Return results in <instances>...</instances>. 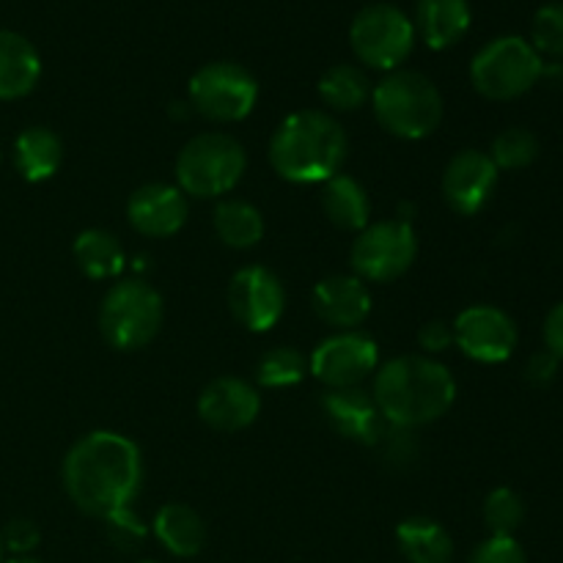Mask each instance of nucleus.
I'll return each mask as SVG.
<instances>
[{
    "label": "nucleus",
    "mask_w": 563,
    "mask_h": 563,
    "mask_svg": "<svg viewBox=\"0 0 563 563\" xmlns=\"http://www.w3.org/2000/svg\"><path fill=\"white\" fill-rule=\"evenodd\" d=\"M71 253H75L77 267L93 280L119 278L126 267L124 245H121L119 236L104 229L80 231L75 245H71Z\"/></svg>",
    "instance_id": "393cba45"
},
{
    "label": "nucleus",
    "mask_w": 563,
    "mask_h": 563,
    "mask_svg": "<svg viewBox=\"0 0 563 563\" xmlns=\"http://www.w3.org/2000/svg\"><path fill=\"white\" fill-rule=\"evenodd\" d=\"M322 412L341 438L363 445L377 443L385 427L374 399L361 388H328L322 396Z\"/></svg>",
    "instance_id": "a211bd4d"
},
{
    "label": "nucleus",
    "mask_w": 563,
    "mask_h": 563,
    "mask_svg": "<svg viewBox=\"0 0 563 563\" xmlns=\"http://www.w3.org/2000/svg\"><path fill=\"white\" fill-rule=\"evenodd\" d=\"M154 539L176 559H192L207 544V522L187 504H165L154 515Z\"/></svg>",
    "instance_id": "412c9836"
},
{
    "label": "nucleus",
    "mask_w": 563,
    "mask_h": 563,
    "mask_svg": "<svg viewBox=\"0 0 563 563\" xmlns=\"http://www.w3.org/2000/svg\"><path fill=\"white\" fill-rule=\"evenodd\" d=\"M198 418L214 432H242L262 412V396L251 383L218 377L198 396Z\"/></svg>",
    "instance_id": "dca6fc26"
},
{
    "label": "nucleus",
    "mask_w": 563,
    "mask_h": 563,
    "mask_svg": "<svg viewBox=\"0 0 563 563\" xmlns=\"http://www.w3.org/2000/svg\"><path fill=\"white\" fill-rule=\"evenodd\" d=\"M214 234L225 247L234 251H247L264 240V218L253 203L240 201V198H223L214 207Z\"/></svg>",
    "instance_id": "a878e982"
},
{
    "label": "nucleus",
    "mask_w": 563,
    "mask_h": 563,
    "mask_svg": "<svg viewBox=\"0 0 563 563\" xmlns=\"http://www.w3.org/2000/svg\"><path fill=\"white\" fill-rule=\"evenodd\" d=\"M346 152L344 126L324 110L289 113L269 137V165L291 185H324L341 174Z\"/></svg>",
    "instance_id": "7ed1b4c3"
},
{
    "label": "nucleus",
    "mask_w": 563,
    "mask_h": 563,
    "mask_svg": "<svg viewBox=\"0 0 563 563\" xmlns=\"http://www.w3.org/2000/svg\"><path fill=\"white\" fill-rule=\"evenodd\" d=\"M372 110L379 126L394 137L421 141L443 121V93L421 71L396 69L374 86Z\"/></svg>",
    "instance_id": "20e7f679"
},
{
    "label": "nucleus",
    "mask_w": 563,
    "mask_h": 563,
    "mask_svg": "<svg viewBox=\"0 0 563 563\" xmlns=\"http://www.w3.org/2000/svg\"><path fill=\"white\" fill-rule=\"evenodd\" d=\"M229 308L236 322L251 333H267L286 308V291L278 275L267 267H242L229 284Z\"/></svg>",
    "instance_id": "ddd939ff"
},
{
    "label": "nucleus",
    "mask_w": 563,
    "mask_h": 563,
    "mask_svg": "<svg viewBox=\"0 0 563 563\" xmlns=\"http://www.w3.org/2000/svg\"><path fill=\"white\" fill-rule=\"evenodd\" d=\"M5 563H42V561H38V559H31V555H14V559L5 561Z\"/></svg>",
    "instance_id": "58836bf2"
},
{
    "label": "nucleus",
    "mask_w": 563,
    "mask_h": 563,
    "mask_svg": "<svg viewBox=\"0 0 563 563\" xmlns=\"http://www.w3.org/2000/svg\"><path fill=\"white\" fill-rule=\"evenodd\" d=\"M0 563H3V544H0Z\"/></svg>",
    "instance_id": "ea45409f"
},
{
    "label": "nucleus",
    "mask_w": 563,
    "mask_h": 563,
    "mask_svg": "<svg viewBox=\"0 0 563 563\" xmlns=\"http://www.w3.org/2000/svg\"><path fill=\"white\" fill-rule=\"evenodd\" d=\"M350 44L368 69L396 71L416 47V25L399 5L372 3L352 20Z\"/></svg>",
    "instance_id": "6e6552de"
},
{
    "label": "nucleus",
    "mask_w": 563,
    "mask_h": 563,
    "mask_svg": "<svg viewBox=\"0 0 563 563\" xmlns=\"http://www.w3.org/2000/svg\"><path fill=\"white\" fill-rule=\"evenodd\" d=\"M187 214H190L187 196L176 185H165V181H148L137 187L126 201L130 225L137 234L152 236V240L179 234L181 225L187 223Z\"/></svg>",
    "instance_id": "2eb2a0df"
},
{
    "label": "nucleus",
    "mask_w": 563,
    "mask_h": 563,
    "mask_svg": "<svg viewBox=\"0 0 563 563\" xmlns=\"http://www.w3.org/2000/svg\"><path fill=\"white\" fill-rule=\"evenodd\" d=\"M165 306L154 286L141 278L119 280L108 289L99 306L102 339L119 352L143 350L163 328Z\"/></svg>",
    "instance_id": "423d86ee"
},
{
    "label": "nucleus",
    "mask_w": 563,
    "mask_h": 563,
    "mask_svg": "<svg viewBox=\"0 0 563 563\" xmlns=\"http://www.w3.org/2000/svg\"><path fill=\"white\" fill-rule=\"evenodd\" d=\"M454 344L476 363H504L517 350V324L495 306H471L454 319Z\"/></svg>",
    "instance_id": "f8f14e48"
},
{
    "label": "nucleus",
    "mask_w": 563,
    "mask_h": 563,
    "mask_svg": "<svg viewBox=\"0 0 563 563\" xmlns=\"http://www.w3.org/2000/svg\"><path fill=\"white\" fill-rule=\"evenodd\" d=\"M372 399L379 416L401 429L438 421L456 399L454 374L429 355H401L374 372Z\"/></svg>",
    "instance_id": "f03ea898"
},
{
    "label": "nucleus",
    "mask_w": 563,
    "mask_h": 563,
    "mask_svg": "<svg viewBox=\"0 0 563 563\" xmlns=\"http://www.w3.org/2000/svg\"><path fill=\"white\" fill-rule=\"evenodd\" d=\"M60 478L77 509L104 520L113 511L130 509L141 493V449L124 434L99 429L71 445Z\"/></svg>",
    "instance_id": "f257e3e1"
},
{
    "label": "nucleus",
    "mask_w": 563,
    "mask_h": 563,
    "mask_svg": "<svg viewBox=\"0 0 563 563\" xmlns=\"http://www.w3.org/2000/svg\"><path fill=\"white\" fill-rule=\"evenodd\" d=\"M487 154L498 170H522L537 163L539 137L526 126H509L495 135Z\"/></svg>",
    "instance_id": "c85d7f7f"
},
{
    "label": "nucleus",
    "mask_w": 563,
    "mask_h": 563,
    "mask_svg": "<svg viewBox=\"0 0 563 563\" xmlns=\"http://www.w3.org/2000/svg\"><path fill=\"white\" fill-rule=\"evenodd\" d=\"M418 236L407 220H379L357 231L350 262L363 284H390L412 267Z\"/></svg>",
    "instance_id": "9d476101"
},
{
    "label": "nucleus",
    "mask_w": 563,
    "mask_h": 563,
    "mask_svg": "<svg viewBox=\"0 0 563 563\" xmlns=\"http://www.w3.org/2000/svg\"><path fill=\"white\" fill-rule=\"evenodd\" d=\"M484 526L489 537H515L526 522V500L509 487H498L484 498Z\"/></svg>",
    "instance_id": "c756f323"
},
{
    "label": "nucleus",
    "mask_w": 563,
    "mask_h": 563,
    "mask_svg": "<svg viewBox=\"0 0 563 563\" xmlns=\"http://www.w3.org/2000/svg\"><path fill=\"white\" fill-rule=\"evenodd\" d=\"M322 209L330 223L341 231H363L372 218L366 187L346 174H335L322 187Z\"/></svg>",
    "instance_id": "b1692460"
},
{
    "label": "nucleus",
    "mask_w": 563,
    "mask_h": 563,
    "mask_svg": "<svg viewBox=\"0 0 563 563\" xmlns=\"http://www.w3.org/2000/svg\"><path fill=\"white\" fill-rule=\"evenodd\" d=\"M377 368V341L361 330H339L308 357V372L328 388H357Z\"/></svg>",
    "instance_id": "9b49d317"
},
{
    "label": "nucleus",
    "mask_w": 563,
    "mask_h": 563,
    "mask_svg": "<svg viewBox=\"0 0 563 563\" xmlns=\"http://www.w3.org/2000/svg\"><path fill=\"white\" fill-rule=\"evenodd\" d=\"M559 366L561 361L553 352L542 350L537 355H531L526 363L528 385H533V388H548V385H553L555 377H559Z\"/></svg>",
    "instance_id": "e433bc0d"
},
{
    "label": "nucleus",
    "mask_w": 563,
    "mask_h": 563,
    "mask_svg": "<svg viewBox=\"0 0 563 563\" xmlns=\"http://www.w3.org/2000/svg\"><path fill=\"white\" fill-rule=\"evenodd\" d=\"M42 77V58L25 36L0 31V99H22Z\"/></svg>",
    "instance_id": "aec40b11"
},
{
    "label": "nucleus",
    "mask_w": 563,
    "mask_h": 563,
    "mask_svg": "<svg viewBox=\"0 0 563 563\" xmlns=\"http://www.w3.org/2000/svg\"><path fill=\"white\" fill-rule=\"evenodd\" d=\"M544 58L522 36H500L484 44L471 64V82L484 99L511 102L542 80Z\"/></svg>",
    "instance_id": "0eeeda50"
},
{
    "label": "nucleus",
    "mask_w": 563,
    "mask_h": 563,
    "mask_svg": "<svg viewBox=\"0 0 563 563\" xmlns=\"http://www.w3.org/2000/svg\"><path fill=\"white\" fill-rule=\"evenodd\" d=\"M311 308L335 330H355L372 313V291L357 275H330L311 291Z\"/></svg>",
    "instance_id": "f3484780"
},
{
    "label": "nucleus",
    "mask_w": 563,
    "mask_h": 563,
    "mask_svg": "<svg viewBox=\"0 0 563 563\" xmlns=\"http://www.w3.org/2000/svg\"><path fill=\"white\" fill-rule=\"evenodd\" d=\"M308 374V357L295 346H273L258 357L256 379L262 388H291Z\"/></svg>",
    "instance_id": "cd10ccee"
},
{
    "label": "nucleus",
    "mask_w": 563,
    "mask_h": 563,
    "mask_svg": "<svg viewBox=\"0 0 563 563\" xmlns=\"http://www.w3.org/2000/svg\"><path fill=\"white\" fill-rule=\"evenodd\" d=\"M146 563H152V561H146Z\"/></svg>",
    "instance_id": "a19ab883"
},
{
    "label": "nucleus",
    "mask_w": 563,
    "mask_h": 563,
    "mask_svg": "<svg viewBox=\"0 0 563 563\" xmlns=\"http://www.w3.org/2000/svg\"><path fill=\"white\" fill-rule=\"evenodd\" d=\"M374 449H379L383 460L394 467H410L418 460V440L412 434V429L394 427L388 421H385Z\"/></svg>",
    "instance_id": "2f4dec72"
},
{
    "label": "nucleus",
    "mask_w": 563,
    "mask_h": 563,
    "mask_svg": "<svg viewBox=\"0 0 563 563\" xmlns=\"http://www.w3.org/2000/svg\"><path fill=\"white\" fill-rule=\"evenodd\" d=\"M396 544L410 563H451L454 539L432 517H407L396 528Z\"/></svg>",
    "instance_id": "5701e85b"
},
{
    "label": "nucleus",
    "mask_w": 563,
    "mask_h": 563,
    "mask_svg": "<svg viewBox=\"0 0 563 563\" xmlns=\"http://www.w3.org/2000/svg\"><path fill=\"white\" fill-rule=\"evenodd\" d=\"M498 176L500 170L495 168L487 152L465 148V152L454 154L443 170V198L451 212L462 214V218L482 212L489 198L495 196Z\"/></svg>",
    "instance_id": "4468645a"
},
{
    "label": "nucleus",
    "mask_w": 563,
    "mask_h": 563,
    "mask_svg": "<svg viewBox=\"0 0 563 563\" xmlns=\"http://www.w3.org/2000/svg\"><path fill=\"white\" fill-rule=\"evenodd\" d=\"M317 91L328 108L341 110V113H352V110H361L372 99L374 86L361 66L335 64L319 77Z\"/></svg>",
    "instance_id": "bb28decb"
},
{
    "label": "nucleus",
    "mask_w": 563,
    "mask_h": 563,
    "mask_svg": "<svg viewBox=\"0 0 563 563\" xmlns=\"http://www.w3.org/2000/svg\"><path fill=\"white\" fill-rule=\"evenodd\" d=\"M256 102V77L234 60H212L190 77V108L214 124L247 119Z\"/></svg>",
    "instance_id": "1a4fd4ad"
},
{
    "label": "nucleus",
    "mask_w": 563,
    "mask_h": 563,
    "mask_svg": "<svg viewBox=\"0 0 563 563\" xmlns=\"http://www.w3.org/2000/svg\"><path fill=\"white\" fill-rule=\"evenodd\" d=\"M64 163V143L47 126H27L14 141V165L25 181H47Z\"/></svg>",
    "instance_id": "4be33fe9"
},
{
    "label": "nucleus",
    "mask_w": 563,
    "mask_h": 563,
    "mask_svg": "<svg viewBox=\"0 0 563 563\" xmlns=\"http://www.w3.org/2000/svg\"><path fill=\"white\" fill-rule=\"evenodd\" d=\"M247 154L225 132H201L181 146L176 157V187L192 198H220L240 185Z\"/></svg>",
    "instance_id": "39448f33"
},
{
    "label": "nucleus",
    "mask_w": 563,
    "mask_h": 563,
    "mask_svg": "<svg viewBox=\"0 0 563 563\" xmlns=\"http://www.w3.org/2000/svg\"><path fill=\"white\" fill-rule=\"evenodd\" d=\"M467 563H528V555L515 537H489L473 550Z\"/></svg>",
    "instance_id": "72a5a7b5"
},
{
    "label": "nucleus",
    "mask_w": 563,
    "mask_h": 563,
    "mask_svg": "<svg viewBox=\"0 0 563 563\" xmlns=\"http://www.w3.org/2000/svg\"><path fill=\"white\" fill-rule=\"evenodd\" d=\"M104 526H108V537L110 542L115 544L119 550H132L143 542L146 537V526L141 522V517L130 509L113 511L110 517H104Z\"/></svg>",
    "instance_id": "473e14b6"
},
{
    "label": "nucleus",
    "mask_w": 563,
    "mask_h": 563,
    "mask_svg": "<svg viewBox=\"0 0 563 563\" xmlns=\"http://www.w3.org/2000/svg\"><path fill=\"white\" fill-rule=\"evenodd\" d=\"M416 36L429 49H449L471 31V3L467 0H418Z\"/></svg>",
    "instance_id": "6ab92c4d"
},
{
    "label": "nucleus",
    "mask_w": 563,
    "mask_h": 563,
    "mask_svg": "<svg viewBox=\"0 0 563 563\" xmlns=\"http://www.w3.org/2000/svg\"><path fill=\"white\" fill-rule=\"evenodd\" d=\"M531 47L542 58H563V3H548L533 14Z\"/></svg>",
    "instance_id": "7c9ffc66"
},
{
    "label": "nucleus",
    "mask_w": 563,
    "mask_h": 563,
    "mask_svg": "<svg viewBox=\"0 0 563 563\" xmlns=\"http://www.w3.org/2000/svg\"><path fill=\"white\" fill-rule=\"evenodd\" d=\"M42 542V533H38L36 522L25 520V517H16L5 526L3 537H0V544L3 550H11L14 555H27L31 550H36V544Z\"/></svg>",
    "instance_id": "f704fd0d"
},
{
    "label": "nucleus",
    "mask_w": 563,
    "mask_h": 563,
    "mask_svg": "<svg viewBox=\"0 0 563 563\" xmlns=\"http://www.w3.org/2000/svg\"><path fill=\"white\" fill-rule=\"evenodd\" d=\"M542 335H544V350L553 352L559 361H563V300L559 306L550 308V313L544 317Z\"/></svg>",
    "instance_id": "4c0bfd02"
},
{
    "label": "nucleus",
    "mask_w": 563,
    "mask_h": 563,
    "mask_svg": "<svg viewBox=\"0 0 563 563\" xmlns=\"http://www.w3.org/2000/svg\"><path fill=\"white\" fill-rule=\"evenodd\" d=\"M451 344H454V328L449 322H443V319H432V322H427L418 330V346L429 357L443 355Z\"/></svg>",
    "instance_id": "c9c22d12"
}]
</instances>
